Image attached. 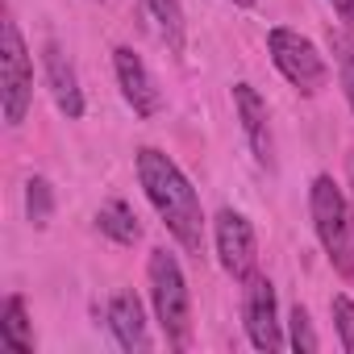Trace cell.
I'll return each mask as SVG.
<instances>
[{
    "label": "cell",
    "instance_id": "obj_17",
    "mask_svg": "<svg viewBox=\"0 0 354 354\" xmlns=\"http://www.w3.org/2000/svg\"><path fill=\"white\" fill-rule=\"evenodd\" d=\"M329 46L337 55V80H342V96L354 113V34H329Z\"/></svg>",
    "mask_w": 354,
    "mask_h": 354
},
{
    "label": "cell",
    "instance_id": "obj_2",
    "mask_svg": "<svg viewBox=\"0 0 354 354\" xmlns=\"http://www.w3.org/2000/svg\"><path fill=\"white\" fill-rule=\"evenodd\" d=\"M146 283H150V308H154V321H158L167 346L188 350V342H192V296H188V279H184L180 259L167 246L150 250Z\"/></svg>",
    "mask_w": 354,
    "mask_h": 354
},
{
    "label": "cell",
    "instance_id": "obj_8",
    "mask_svg": "<svg viewBox=\"0 0 354 354\" xmlns=\"http://www.w3.org/2000/svg\"><path fill=\"white\" fill-rule=\"evenodd\" d=\"M113 75H117V88H121L125 104L133 109V117H142V121L158 117L162 92H158L150 67L142 63V55H138L133 46H117V50H113Z\"/></svg>",
    "mask_w": 354,
    "mask_h": 354
},
{
    "label": "cell",
    "instance_id": "obj_7",
    "mask_svg": "<svg viewBox=\"0 0 354 354\" xmlns=\"http://www.w3.org/2000/svg\"><path fill=\"white\" fill-rule=\"evenodd\" d=\"M242 321H246V337L254 350H283V321H279V300H275V283L267 275H250L246 292H242Z\"/></svg>",
    "mask_w": 354,
    "mask_h": 354
},
{
    "label": "cell",
    "instance_id": "obj_21",
    "mask_svg": "<svg viewBox=\"0 0 354 354\" xmlns=\"http://www.w3.org/2000/svg\"><path fill=\"white\" fill-rule=\"evenodd\" d=\"M230 5H242V9H250V5H254V0H230Z\"/></svg>",
    "mask_w": 354,
    "mask_h": 354
},
{
    "label": "cell",
    "instance_id": "obj_6",
    "mask_svg": "<svg viewBox=\"0 0 354 354\" xmlns=\"http://www.w3.org/2000/svg\"><path fill=\"white\" fill-rule=\"evenodd\" d=\"M213 246H217V259L225 267V275H234L238 283H246L254 275V263H259V238H254V225L246 213L238 209H221L213 217Z\"/></svg>",
    "mask_w": 354,
    "mask_h": 354
},
{
    "label": "cell",
    "instance_id": "obj_3",
    "mask_svg": "<svg viewBox=\"0 0 354 354\" xmlns=\"http://www.w3.org/2000/svg\"><path fill=\"white\" fill-rule=\"evenodd\" d=\"M308 213L329 267L342 279H354V209L350 196L333 184V175H317L308 184Z\"/></svg>",
    "mask_w": 354,
    "mask_h": 354
},
{
    "label": "cell",
    "instance_id": "obj_12",
    "mask_svg": "<svg viewBox=\"0 0 354 354\" xmlns=\"http://www.w3.org/2000/svg\"><path fill=\"white\" fill-rule=\"evenodd\" d=\"M142 9L150 13V21H154L158 38L167 42V50L171 55H184V46H188V21H184V5H180V0H142Z\"/></svg>",
    "mask_w": 354,
    "mask_h": 354
},
{
    "label": "cell",
    "instance_id": "obj_16",
    "mask_svg": "<svg viewBox=\"0 0 354 354\" xmlns=\"http://www.w3.org/2000/svg\"><path fill=\"white\" fill-rule=\"evenodd\" d=\"M288 346H292L296 354H313V350H321V337H317L313 317H308L304 304H292V313H288Z\"/></svg>",
    "mask_w": 354,
    "mask_h": 354
},
{
    "label": "cell",
    "instance_id": "obj_20",
    "mask_svg": "<svg viewBox=\"0 0 354 354\" xmlns=\"http://www.w3.org/2000/svg\"><path fill=\"white\" fill-rule=\"evenodd\" d=\"M350 209H354V158H350Z\"/></svg>",
    "mask_w": 354,
    "mask_h": 354
},
{
    "label": "cell",
    "instance_id": "obj_11",
    "mask_svg": "<svg viewBox=\"0 0 354 354\" xmlns=\"http://www.w3.org/2000/svg\"><path fill=\"white\" fill-rule=\"evenodd\" d=\"M104 325L113 333V342L121 350H150L154 337H150V325H146V308L133 292H113L109 304H104Z\"/></svg>",
    "mask_w": 354,
    "mask_h": 354
},
{
    "label": "cell",
    "instance_id": "obj_15",
    "mask_svg": "<svg viewBox=\"0 0 354 354\" xmlns=\"http://www.w3.org/2000/svg\"><path fill=\"white\" fill-rule=\"evenodd\" d=\"M26 217L34 230H46L55 217V188H50L46 175H30L26 180Z\"/></svg>",
    "mask_w": 354,
    "mask_h": 354
},
{
    "label": "cell",
    "instance_id": "obj_13",
    "mask_svg": "<svg viewBox=\"0 0 354 354\" xmlns=\"http://www.w3.org/2000/svg\"><path fill=\"white\" fill-rule=\"evenodd\" d=\"M0 342L17 354H34V321H30V308H26V296H9L5 308H0Z\"/></svg>",
    "mask_w": 354,
    "mask_h": 354
},
{
    "label": "cell",
    "instance_id": "obj_19",
    "mask_svg": "<svg viewBox=\"0 0 354 354\" xmlns=\"http://www.w3.org/2000/svg\"><path fill=\"white\" fill-rule=\"evenodd\" d=\"M329 5H333V13H337V21L354 34V0H329Z\"/></svg>",
    "mask_w": 354,
    "mask_h": 354
},
{
    "label": "cell",
    "instance_id": "obj_18",
    "mask_svg": "<svg viewBox=\"0 0 354 354\" xmlns=\"http://www.w3.org/2000/svg\"><path fill=\"white\" fill-rule=\"evenodd\" d=\"M333 329L346 354H354V300L350 296H333Z\"/></svg>",
    "mask_w": 354,
    "mask_h": 354
},
{
    "label": "cell",
    "instance_id": "obj_4",
    "mask_svg": "<svg viewBox=\"0 0 354 354\" xmlns=\"http://www.w3.org/2000/svg\"><path fill=\"white\" fill-rule=\"evenodd\" d=\"M30 104H34V55L21 38V26L5 17V26H0V109H5V121L17 129Z\"/></svg>",
    "mask_w": 354,
    "mask_h": 354
},
{
    "label": "cell",
    "instance_id": "obj_9",
    "mask_svg": "<svg viewBox=\"0 0 354 354\" xmlns=\"http://www.w3.org/2000/svg\"><path fill=\"white\" fill-rule=\"evenodd\" d=\"M42 75H46V88H50L55 109L67 121H80L84 109H88V100H84V88H80V71H75V63L67 59V50L59 42H46L42 46Z\"/></svg>",
    "mask_w": 354,
    "mask_h": 354
},
{
    "label": "cell",
    "instance_id": "obj_14",
    "mask_svg": "<svg viewBox=\"0 0 354 354\" xmlns=\"http://www.w3.org/2000/svg\"><path fill=\"white\" fill-rule=\"evenodd\" d=\"M96 230H100L109 242H117V246H133V242L142 238V225H138L133 209H129L121 196H113V201L100 205V213H96Z\"/></svg>",
    "mask_w": 354,
    "mask_h": 354
},
{
    "label": "cell",
    "instance_id": "obj_10",
    "mask_svg": "<svg viewBox=\"0 0 354 354\" xmlns=\"http://www.w3.org/2000/svg\"><path fill=\"white\" fill-rule=\"evenodd\" d=\"M234 113L242 121V133L250 142V154L259 158V167H275V138H271V113L267 100L259 96L254 84H234Z\"/></svg>",
    "mask_w": 354,
    "mask_h": 354
},
{
    "label": "cell",
    "instance_id": "obj_5",
    "mask_svg": "<svg viewBox=\"0 0 354 354\" xmlns=\"http://www.w3.org/2000/svg\"><path fill=\"white\" fill-rule=\"evenodd\" d=\"M267 55H271L275 71H279L300 96H317V92L329 84V63H325V55L317 50L313 38H304V34L292 30V26L267 30Z\"/></svg>",
    "mask_w": 354,
    "mask_h": 354
},
{
    "label": "cell",
    "instance_id": "obj_1",
    "mask_svg": "<svg viewBox=\"0 0 354 354\" xmlns=\"http://www.w3.org/2000/svg\"><path fill=\"white\" fill-rule=\"evenodd\" d=\"M133 167H138V184H142L150 209L162 217L167 234L188 254H201L205 250V209H201L192 180L180 171V162L162 154L158 146H142L133 154Z\"/></svg>",
    "mask_w": 354,
    "mask_h": 354
}]
</instances>
